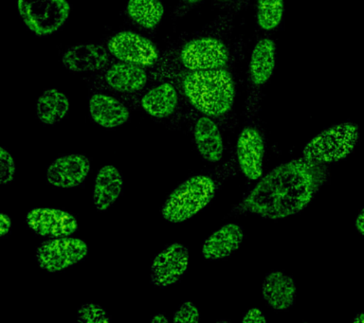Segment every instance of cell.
<instances>
[{
    "instance_id": "3",
    "label": "cell",
    "mask_w": 364,
    "mask_h": 323,
    "mask_svg": "<svg viewBox=\"0 0 364 323\" xmlns=\"http://www.w3.org/2000/svg\"><path fill=\"white\" fill-rule=\"evenodd\" d=\"M159 76L166 77V73L114 59L102 72L93 73L92 84L94 89L98 90L124 98H136L148 87L161 79Z\"/></svg>"
},
{
    "instance_id": "10",
    "label": "cell",
    "mask_w": 364,
    "mask_h": 323,
    "mask_svg": "<svg viewBox=\"0 0 364 323\" xmlns=\"http://www.w3.org/2000/svg\"><path fill=\"white\" fill-rule=\"evenodd\" d=\"M189 265V251L179 243H171L159 252L151 265V285L166 288L176 285L186 273Z\"/></svg>"
},
{
    "instance_id": "8",
    "label": "cell",
    "mask_w": 364,
    "mask_h": 323,
    "mask_svg": "<svg viewBox=\"0 0 364 323\" xmlns=\"http://www.w3.org/2000/svg\"><path fill=\"white\" fill-rule=\"evenodd\" d=\"M105 46L117 61L166 73L162 67L164 61L158 48L149 39L139 33L122 31L111 36Z\"/></svg>"
},
{
    "instance_id": "5",
    "label": "cell",
    "mask_w": 364,
    "mask_h": 323,
    "mask_svg": "<svg viewBox=\"0 0 364 323\" xmlns=\"http://www.w3.org/2000/svg\"><path fill=\"white\" fill-rule=\"evenodd\" d=\"M360 138V130L353 123L335 124L323 130L304 146L303 157L321 164L338 163L348 157Z\"/></svg>"
},
{
    "instance_id": "19",
    "label": "cell",
    "mask_w": 364,
    "mask_h": 323,
    "mask_svg": "<svg viewBox=\"0 0 364 323\" xmlns=\"http://www.w3.org/2000/svg\"><path fill=\"white\" fill-rule=\"evenodd\" d=\"M124 191V177L115 166L102 167L97 173L93 203L98 212H107L118 201Z\"/></svg>"
},
{
    "instance_id": "12",
    "label": "cell",
    "mask_w": 364,
    "mask_h": 323,
    "mask_svg": "<svg viewBox=\"0 0 364 323\" xmlns=\"http://www.w3.org/2000/svg\"><path fill=\"white\" fill-rule=\"evenodd\" d=\"M113 60L107 46L98 43L75 45L65 50L62 56L63 66L74 73L100 72Z\"/></svg>"
},
{
    "instance_id": "4",
    "label": "cell",
    "mask_w": 364,
    "mask_h": 323,
    "mask_svg": "<svg viewBox=\"0 0 364 323\" xmlns=\"http://www.w3.org/2000/svg\"><path fill=\"white\" fill-rule=\"evenodd\" d=\"M216 184L205 175H193L176 187L162 206V217L168 222L181 223L198 214L215 197Z\"/></svg>"
},
{
    "instance_id": "18",
    "label": "cell",
    "mask_w": 364,
    "mask_h": 323,
    "mask_svg": "<svg viewBox=\"0 0 364 323\" xmlns=\"http://www.w3.org/2000/svg\"><path fill=\"white\" fill-rule=\"evenodd\" d=\"M244 237V229L240 225L226 224L205 240L202 255L209 261L224 259L240 248Z\"/></svg>"
},
{
    "instance_id": "13",
    "label": "cell",
    "mask_w": 364,
    "mask_h": 323,
    "mask_svg": "<svg viewBox=\"0 0 364 323\" xmlns=\"http://www.w3.org/2000/svg\"><path fill=\"white\" fill-rule=\"evenodd\" d=\"M90 171V160L84 155H61L48 167L46 177L51 186L73 189L81 186Z\"/></svg>"
},
{
    "instance_id": "6",
    "label": "cell",
    "mask_w": 364,
    "mask_h": 323,
    "mask_svg": "<svg viewBox=\"0 0 364 323\" xmlns=\"http://www.w3.org/2000/svg\"><path fill=\"white\" fill-rule=\"evenodd\" d=\"M230 50L222 39L200 35L185 42L178 50L176 64L182 72L225 69Z\"/></svg>"
},
{
    "instance_id": "27",
    "label": "cell",
    "mask_w": 364,
    "mask_h": 323,
    "mask_svg": "<svg viewBox=\"0 0 364 323\" xmlns=\"http://www.w3.org/2000/svg\"><path fill=\"white\" fill-rule=\"evenodd\" d=\"M173 320L176 323H198L200 322V314L192 302H185L173 314Z\"/></svg>"
},
{
    "instance_id": "15",
    "label": "cell",
    "mask_w": 364,
    "mask_h": 323,
    "mask_svg": "<svg viewBox=\"0 0 364 323\" xmlns=\"http://www.w3.org/2000/svg\"><path fill=\"white\" fill-rule=\"evenodd\" d=\"M179 95L172 81L159 79L139 95V104L145 113L155 119L169 118L178 109Z\"/></svg>"
},
{
    "instance_id": "32",
    "label": "cell",
    "mask_w": 364,
    "mask_h": 323,
    "mask_svg": "<svg viewBox=\"0 0 364 323\" xmlns=\"http://www.w3.org/2000/svg\"><path fill=\"white\" fill-rule=\"evenodd\" d=\"M152 323H169V319L164 314H158L150 319Z\"/></svg>"
},
{
    "instance_id": "14",
    "label": "cell",
    "mask_w": 364,
    "mask_h": 323,
    "mask_svg": "<svg viewBox=\"0 0 364 323\" xmlns=\"http://www.w3.org/2000/svg\"><path fill=\"white\" fill-rule=\"evenodd\" d=\"M264 152V140L259 130L253 126L242 129L236 153L239 166L247 180H257L263 175Z\"/></svg>"
},
{
    "instance_id": "1",
    "label": "cell",
    "mask_w": 364,
    "mask_h": 323,
    "mask_svg": "<svg viewBox=\"0 0 364 323\" xmlns=\"http://www.w3.org/2000/svg\"><path fill=\"white\" fill-rule=\"evenodd\" d=\"M327 178L328 168L326 164L304 157L287 161L261 178L233 212L266 219L291 217L309 206Z\"/></svg>"
},
{
    "instance_id": "2",
    "label": "cell",
    "mask_w": 364,
    "mask_h": 323,
    "mask_svg": "<svg viewBox=\"0 0 364 323\" xmlns=\"http://www.w3.org/2000/svg\"><path fill=\"white\" fill-rule=\"evenodd\" d=\"M179 89L191 106L202 115L219 118L232 110L235 99L232 75L225 69L181 72Z\"/></svg>"
},
{
    "instance_id": "29",
    "label": "cell",
    "mask_w": 364,
    "mask_h": 323,
    "mask_svg": "<svg viewBox=\"0 0 364 323\" xmlns=\"http://www.w3.org/2000/svg\"><path fill=\"white\" fill-rule=\"evenodd\" d=\"M11 229V220L10 217L6 214L0 215V237L4 238L10 234Z\"/></svg>"
},
{
    "instance_id": "33",
    "label": "cell",
    "mask_w": 364,
    "mask_h": 323,
    "mask_svg": "<svg viewBox=\"0 0 364 323\" xmlns=\"http://www.w3.org/2000/svg\"><path fill=\"white\" fill-rule=\"evenodd\" d=\"M353 322H364V314H358V316H355V319H353Z\"/></svg>"
},
{
    "instance_id": "24",
    "label": "cell",
    "mask_w": 364,
    "mask_h": 323,
    "mask_svg": "<svg viewBox=\"0 0 364 323\" xmlns=\"http://www.w3.org/2000/svg\"><path fill=\"white\" fill-rule=\"evenodd\" d=\"M284 13V0H256V22L264 32L277 29Z\"/></svg>"
},
{
    "instance_id": "34",
    "label": "cell",
    "mask_w": 364,
    "mask_h": 323,
    "mask_svg": "<svg viewBox=\"0 0 364 323\" xmlns=\"http://www.w3.org/2000/svg\"><path fill=\"white\" fill-rule=\"evenodd\" d=\"M218 1L227 2V1H230V0H218Z\"/></svg>"
},
{
    "instance_id": "20",
    "label": "cell",
    "mask_w": 364,
    "mask_h": 323,
    "mask_svg": "<svg viewBox=\"0 0 364 323\" xmlns=\"http://www.w3.org/2000/svg\"><path fill=\"white\" fill-rule=\"evenodd\" d=\"M193 138L196 149L204 160L216 163L224 154L223 140L218 124L208 116H201L193 126Z\"/></svg>"
},
{
    "instance_id": "28",
    "label": "cell",
    "mask_w": 364,
    "mask_h": 323,
    "mask_svg": "<svg viewBox=\"0 0 364 323\" xmlns=\"http://www.w3.org/2000/svg\"><path fill=\"white\" fill-rule=\"evenodd\" d=\"M243 323H264L267 322L266 317L264 316L263 312L258 308L250 309L249 311L245 314Z\"/></svg>"
},
{
    "instance_id": "16",
    "label": "cell",
    "mask_w": 364,
    "mask_h": 323,
    "mask_svg": "<svg viewBox=\"0 0 364 323\" xmlns=\"http://www.w3.org/2000/svg\"><path fill=\"white\" fill-rule=\"evenodd\" d=\"M88 111L94 123L107 129L124 126L130 119V110L124 102L104 90L91 94Z\"/></svg>"
},
{
    "instance_id": "11",
    "label": "cell",
    "mask_w": 364,
    "mask_h": 323,
    "mask_svg": "<svg viewBox=\"0 0 364 323\" xmlns=\"http://www.w3.org/2000/svg\"><path fill=\"white\" fill-rule=\"evenodd\" d=\"M28 228L40 236H71L79 229L78 221L70 212L55 208L31 209L26 217Z\"/></svg>"
},
{
    "instance_id": "7",
    "label": "cell",
    "mask_w": 364,
    "mask_h": 323,
    "mask_svg": "<svg viewBox=\"0 0 364 323\" xmlns=\"http://www.w3.org/2000/svg\"><path fill=\"white\" fill-rule=\"evenodd\" d=\"M17 8L23 23L39 38L58 32L70 13L68 0H18Z\"/></svg>"
},
{
    "instance_id": "25",
    "label": "cell",
    "mask_w": 364,
    "mask_h": 323,
    "mask_svg": "<svg viewBox=\"0 0 364 323\" xmlns=\"http://www.w3.org/2000/svg\"><path fill=\"white\" fill-rule=\"evenodd\" d=\"M77 322L82 323H110L112 319L102 306L85 303L77 311Z\"/></svg>"
},
{
    "instance_id": "17",
    "label": "cell",
    "mask_w": 364,
    "mask_h": 323,
    "mask_svg": "<svg viewBox=\"0 0 364 323\" xmlns=\"http://www.w3.org/2000/svg\"><path fill=\"white\" fill-rule=\"evenodd\" d=\"M262 295L270 308L287 310L296 302L297 286L293 278L284 272L272 271L264 277Z\"/></svg>"
},
{
    "instance_id": "26",
    "label": "cell",
    "mask_w": 364,
    "mask_h": 323,
    "mask_svg": "<svg viewBox=\"0 0 364 323\" xmlns=\"http://www.w3.org/2000/svg\"><path fill=\"white\" fill-rule=\"evenodd\" d=\"M16 175V163L13 155L4 147L0 151V183L7 185L14 180Z\"/></svg>"
},
{
    "instance_id": "9",
    "label": "cell",
    "mask_w": 364,
    "mask_h": 323,
    "mask_svg": "<svg viewBox=\"0 0 364 323\" xmlns=\"http://www.w3.org/2000/svg\"><path fill=\"white\" fill-rule=\"evenodd\" d=\"M87 254L88 246L84 240L71 236L50 238L40 243L36 260L44 270L56 273L82 262Z\"/></svg>"
},
{
    "instance_id": "21",
    "label": "cell",
    "mask_w": 364,
    "mask_h": 323,
    "mask_svg": "<svg viewBox=\"0 0 364 323\" xmlns=\"http://www.w3.org/2000/svg\"><path fill=\"white\" fill-rule=\"evenodd\" d=\"M276 64V45L262 38L253 48L249 65L250 80L256 87H263L272 77Z\"/></svg>"
},
{
    "instance_id": "30",
    "label": "cell",
    "mask_w": 364,
    "mask_h": 323,
    "mask_svg": "<svg viewBox=\"0 0 364 323\" xmlns=\"http://www.w3.org/2000/svg\"><path fill=\"white\" fill-rule=\"evenodd\" d=\"M355 229L358 234L364 236V208L361 209L360 214H358L357 219L355 222Z\"/></svg>"
},
{
    "instance_id": "23",
    "label": "cell",
    "mask_w": 364,
    "mask_h": 323,
    "mask_svg": "<svg viewBox=\"0 0 364 323\" xmlns=\"http://www.w3.org/2000/svg\"><path fill=\"white\" fill-rule=\"evenodd\" d=\"M125 12L136 26L153 31L164 18V6L161 0H128Z\"/></svg>"
},
{
    "instance_id": "31",
    "label": "cell",
    "mask_w": 364,
    "mask_h": 323,
    "mask_svg": "<svg viewBox=\"0 0 364 323\" xmlns=\"http://www.w3.org/2000/svg\"><path fill=\"white\" fill-rule=\"evenodd\" d=\"M202 1H203V0H181V4H179V9H181L182 7L191 8L196 6V4H200Z\"/></svg>"
},
{
    "instance_id": "22",
    "label": "cell",
    "mask_w": 364,
    "mask_h": 323,
    "mask_svg": "<svg viewBox=\"0 0 364 323\" xmlns=\"http://www.w3.org/2000/svg\"><path fill=\"white\" fill-rule=\"evenodd\" d=\"M70 111V99L55 89L45 90L37 99L36 114L40 123L54 126L64 120Z\"/></svg>"
}]
</instances>
